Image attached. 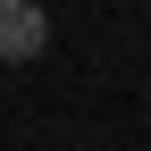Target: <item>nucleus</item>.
<instances>
[{
  "instance_id": "obj_1",
  "label": "nucleus",
  "mask_w": 151,
  "mask_h": 151,
  "mask_svg": "<svg viewBox=\"0 0 151 151\" xmlns=\"http://www.w3.org/2000/svg\"><path fill=\"white\" fill-rule=\"evenodd\" d=\"M50 50V9L42 0H0V59L9 67H34Z\"/></svg>"
}]
</instances>
